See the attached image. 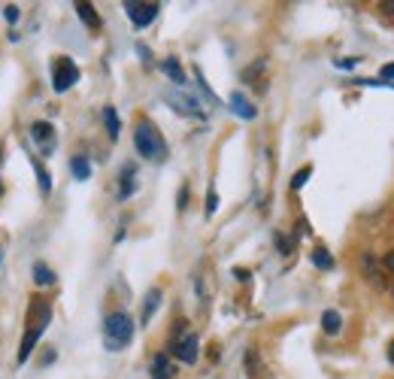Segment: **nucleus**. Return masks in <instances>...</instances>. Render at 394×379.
Listing matches in <instances>:
<instances>
[{
    "label": "nucleus",
    "instance_id": "1",
    "mask_svg": "<svg viewBox=\"0 0 394 379\" xmlns=\"http://www.w3.org/2000/svg\"><path fill=\"white\" fill-rule=\"evenodd\" d=\"M134 146H136V152H140L143 158H146V161H164V158H167L164 136H161V131H158L149 119L136 121V127H134Z\"/></svg>",
    "mask_w": 394,
    "mask_h": 379
},
{
    "label": "nucleus",
    "instance_id": "2",
    "mask_svg": "<svg viewBox=\"0 0 394 379\" xmlns=\"http://www.w3.org/2000/svg\"><path fill=\"white\" fill-rule=\"evenodd\" d=\"M134 340V318L127 313H110L103 322V343L110 352H121V349H127Z\"/></svg>",
    "mask_w": 394,
    "mask_h": 379
},
{
    "label": "nucleus",
    "instance_id": "3",
    "mask_svg": "<svg viewBox=\"0 0 394 379\" xmlns=\"http://www.w3.org/2000/svg\"><path fill=\"white\" fill-rule=\"evenodd\" d=\"M76 82H79V67H76L67 55H61L55 64H52V88H55L58 94H64V91H70Z\"/></svg>",
    "mask_w": 394,
    "mask_h": 379
},
{
    "label": "nucleus",
    "instance_id": "4",
    "mask_svg": "<svg viewBox=\"0 0 394 379\" xmlns=\"http://www.w3.org/2000/svg\"><path fill=\"white\" fill-rule=\"evenodd\" d=\"M125 12L134 21V28H149L161 12V3H155V0H127Z\"/></svg>",
    "mask_w": 394,
    "mask_h": 379
},
{
    "label": "nucleus",
    "instance_id": "5",
    "mask_svg": "<svg viewBox=\"0 0 394 379\" xmlns=\"http://www.w3.org/2000/svg\"><path fill=\"white\" fill-rule=\"evenodd\" d=\"M30 140L37 143L40 155H52V152H55V127H52L49 121H34V125H30Z\"/></svg>",
    "mask_w": 394,
    "mask_h": 379
},
{
    "label": "nucleus",
    "instance_id": "6",
    "mask_svg": "<svg viewBox=\"0 0 394 379\" xmlns=\"http://www.w3.org/2000/svg\"><path fill=\"white\" fill-rule=\"evenodd\" d=\"M170 352L176 355V358L182 364H194L197 361V355H200V349H197V337L194 334H185V337H176L170 343Z\"/></svg>",
    "mask_w": 394,
    "mask_h": 379
},
{
    "label": "nucleus",
    "instance_id": "7",
    "mask_svg": "<svg viewBox=\"0 0 394 379\" xmlns=\"http://www.w3.org/2000/svg\"><path fill=\"white\" fill-rule=\"evenodd\" d=\"M45 325H49V322H40V325H37V328H28V334H25V340H21V349H19V364H25V361L30 358V352H34L37 340H40V337H43Z\"/></svg>",
    "mask_w": 394,
    "mask_h": 379
},
{
    "label": "nucleus",
    "instance_id": "8",
    "mask_svg": "<svg viewBox=\"0 0 394 379\" xmlns=\"http://www.w3.org/2000/svg\"><path fill=\"white\" fill-rule=\"evenodd\" d=\"M176 376V370H173V361L167 352H158L155 358H152V379H173Z\"/></svg>",
    "mask_w": 394,
    "mask_h": 379
},
{
    "label": "nucleus",
    "instance_id": "9",
    "mask_svg": "<svg viewBox=\"0 0 394 379\" xmlns=\"http://www.w3.org/2000/svg\"><path fill=\"white\" fill-rule=\"evenodd\" d=\"M158 307H161V288H149L146 300H143V309H140V325H149Z\"/></svg>",
    "mask_w": 394,
    "mask_h": 379
},
{
    "label": "nucleus",
    "instance_id": "10",
    "mask_svg": "<svg viewBox=\"0 0 394 379\" xmlns=\"http://www.w3.org/2000/svg\"><path fill=\"white\" fill-rule=\"evenodd\" d=\"M121 188H118V201H127L134 192H136V167L134 164H125L121 167Z\"/></svg>",
    "mask_w": 394,
    "mask_h": 379
},
{
    "label": "nucleus",
    "instance_id": "11",
    "mask_svg": "<svg viewBox=\"0 0 394 379\" xmlns=\"http://www.w3.org/2000/svg\"><path fill=\"white\" fill-rule=\"evenodd\" d=\"M361 267H364V276H367L376 288H385V279H382V273H379V261L370 252L361 258Z\"/></svg>",
    "mask_w": 394,
    "mask_h": 379
},
{
    "label": "nucleus",
    "instance_id": "12",
    "mask_svg": "<svg viewBox=\"0 0 394 379\" xmlns=\"http://www.w3.org/2000/svg\"><path fill=\"white\" fill-rule=\"evenodd\" d=\"M231 110L237 112L240 119H246V121H252V119L258 116V110H255V106L246 101V97L240 94V91H234V94H231Z\"/></svg>",
    "mask_w": 394,
    "mask_h": 379
},
{
    "label": "nucleus",
    "instance_id": "13",
    "mask_svg": "<svg viewBox=\"0 0 394 379\" xmlns=\"http://www.w3.org/2000/svg\"><path fill=\"white\" fill-rule=\"evenodd\" d=\"M76 15L82 19V25H88V30H101V15H97V10L91 3H76Z\"/></svg>",
    "mask_w": 394,
    "mask_h": 379
},
{
    "label": "nucleus",
    "instance_id": "14",
    "mask_svg": "<svg viewBox=\"0 0 394 379\" xmlns=\"http://www.w3.org/2000/svg\"><path fill=\"white\" fill-rule=\"evenodd\" d=\"M30 273H34V283H37V285H55V283H58L55 270H52L45 261H34V267H30Z\"/></svg>",
    "mask_w": 394,
    "mask_h": 379
},
{
    "label": "nucleus",
    "instance_id": "15",
    "mask_svg": "<svg viewBox=\"0 0 394 379\" xmlns=\"http://www.w3.org/2000/svg\"><path fill=\"white\" fill-rule=\"evenodd\" d=\"M340 328H343V316H340L337 309H324L322 313V331L328 334V337H333V334H340Z\"/></svg>",
    "mask_w": 394,
    "mask_h": 379
},
{
    "label": "nucleus",
    "instance_id": "16",
    "mask_svg": "<svg viewBox=\"0 0 394 379\" xmlns=\"http://www.w3.org/2000/svg\"><path fill=\"white\" fill-rule=\"evenodd\" d=\"M161 70L167 73V76H170V79L173 82H176V85H185V70H182V64H179V61L176 58H167V61H161Z\"/></svg>",
    "mask_w": 394,
    "mask_h": 379
},
{
    "label": "nucleus",
    "instance_id": "17",
    "mask_svg": "<svg viewBox=\"0 0 394 379\" xmlns=\"http://www.w3.org/2000/svg\"><path fill=\"white\" fill-rule=\"evenodd\" d=\"M103 125H106V134H110V140H118L121 121H118V112H116V106H106V110H103Z\"/></svg>",
    "mask_w": 394,
    "mask_h": 379
},
{
    "label": "nucleus",
    "instance_id": "18",
    "mask_svg": "<svg viewBox=\"0 0 394 379\" xmlns=\"http://www.w3.org/2000/svg\"><path fill=\"white\" fill-rule=\"evenodd\" d=\"M70 170H73V176H76V179L85 182V179L91 176V164H88V158H85V155L70 158Z\"/></svg>",
    "mask_w": 394,
    "mask_h": 379
},
{
    "label": "nucleus",
    "instance_id": "19",
    "mask_svg": "<svg viewBox=\"0 0 394 379\" xmlns=\"http://www.w3.org/2000/svg\"><path fill=\"white\" fill-rule=\"evenodd\" d=\"M309 258H313V264L318 270H331L333 267V258H331L328 249H313V255H309Z\"/></svg>",
    "mask_w": 394,
    "mask_h": 379
},
{
    "label": "nucleus",
    "instance_id": "20",
    "mask_svg": "<svg viewBox=\"0 0 394 379\" xmlns=\"http://www.w3.org/2000/svg\"><path fill=\"white\" fill-rule=\"evenodd\" d=\"M309 176H313V167H309V164L300 167V170L294 173V179H291V192H300V188L309 182Z\"/></svg>",
    "mask_w": 394,
    "mask_h": 379
},
{
    "label": "nucleus",
    "instance_id": "21",
    "mask_svg": "<svg viewBox=\"0 0 394 379\" xmlns=\"http://www.w3.org/2000/svg\"><path fill=\"white\" fill-rule=\"evenodd\" d=\"M34 170H37V179H40V188H43V194H49V192H52V179H49V173H45V167L34 161Z\"/></svg>",
    "mask_w": 394,
    "mask_h": 379
},
{
    "label": "nucleus",
    "instance_id": "22",
    "mask_svg": "<svg viewBox=\"0 0 394 379\" xmlns=\"http://www.w3.org/2000/svg\"><path fill=\"white\" fill-rule=\"evenodd\" d=\"M291 246H294L291 237H285V234H276V249H279V252L288 255V252H291Z\"/></svg>",
    "mask_w": 394,
    "mask_h": 379
},
{
    "label": "nucleus",
    "instance_id": "23",
    "mask_svg": "<svg viewBox=\"0 0 394 379\" xmlns=\"http://www.w3.org/2000/svg\"><path fill=\"white\" fill-rule=\"evenodd\" d=\"M216 209H218V194H216V188H209V197H207V218L216 216Z\"/></svg>",
    "mask_w": 394,
    "mask_h": 379
},
{
    "label": "nucleus",
    "instance_id": "24",
    "mask_svg": "<svg viewBox=\"0 0 394 379\" xmlns=\"http://www.w3.org/2000/svg\"><path fill=\"white\" fill-rule=\"evenodd\" d=\"M394 79V64H385L382 70H379V82H385V85H391Z\"/></svg>",
    "mask_w": 394,
    "mask_h": 379
},
{
    "label": "nucleus",
    "instance_id": "25",
    "mask_svg": "<svg viewBox=\"0 0 394 379\" xmlns=\"http://www.w3.org/2000/svg\"><path fill=\"white\" fill-rule=\"evenodd\" d=\"M3 19H6V21H19V6H6V10H3Z\"/></svg>",
    "mask_w": 394,
    "mask_h": 379
},
{
    "label": "nucleus",
    "instance_id": "26",
    "mask_svg": "<svg viewBox=\"0 0 394 379\" xmlns=\"http://www.w3.org/2000/svg\"><path fill=\"white\" fill-rule=\"evenodd\" d=\"M185 197H188V188L182 185V188H179V209H185V207H188V201H185Z\"/></svg>",
    "mask_w": 394,
    "mask_h": 379
},
{
    "label": "nucleus",
    "instance_id": "27",
    "mask_svg": "<svg viewBox=\"0 0 394 379\" xmlns=\"http://www.w3.org/2000/svg\"><path fill=\"white\" fill-rule=\"evenodd\" d=\"M382 267H388V270L394 273V252H388V255L382 258Z\"/></svg>",
    "mask_w": 394,
    "mask_h": 379
},
{
    "label": "nucleus",
    "instance_id": "28",
    "mask_svg": "<svg viewBox=\"0 0 394 379\" xmlns=\"http://www.w3.org/2000/svg\"><path fill=\"white\" fill-rule=\"evenodd\" d=\"M379 6H382V12L394 15V0H382V3H379Z\"/></svg>",
    "mask_w": 394,
    "mask_h": 379
},
{
    "label": "nucleus",
    "instance_id": "29",
    "mask_svg": "<svg viewBox=\"0 0 394 379\" xmlns=\"http://www.w3.org/2000/svg\"><path fill=\"white\" fill-rule=\"evenodd\" d=\"M234 276H237V279H240V283H246V279H249V270H242V267H237V270H234Z\"/></svg>",
    "mask_w": 394,
    "mask_h": 379
},
{
    "label": "nucleus",
    "instance_id": "30",
    "mask_svg": "<svg viewBox=\"0 0 394 379\" xmlns=\"http://www.w3.org/2000/svg\"><path fill=\"white\" fill-rule=\"evenodd\" d=\"M358 64V58H349V61H337V67H355Z\"/></svg>",
    "mask_w": 394,
    "mask_h": 379
},
{
    "label": "nucleus",
    "instance_id": "31",
    "mask_svg": "<svg viewBox=\"0 0 394 379\" xmlns=\"http://www.w3.org/2000/svg\"><path fill=\"white\" fill-rule=\"evenodd\" d=\"M388 361L394 364V340H391V346H388Z\"/></svg>",
    "mask_w": 394,
    "mask_h": 379
}]
</instances>
